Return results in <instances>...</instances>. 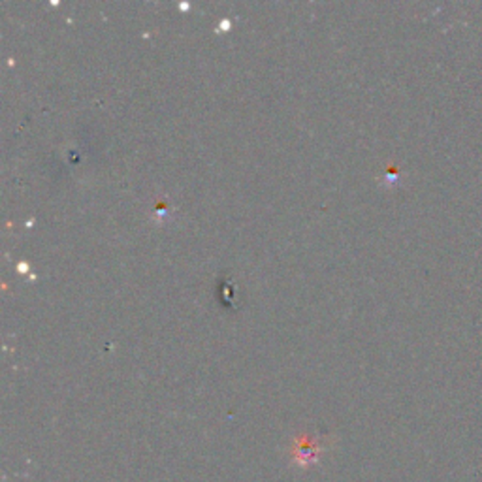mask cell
<instances>
[{
	"instance_id": "6da1fadb",
	"label": "cell",
	"mask_w": 482,
	"mask_h": 482,
	"mask_svg": "<svg viewBox=\"0 0 482 482\" xmlns=\"http://www.w3.org/2000/svg\"><path fill=\"white\" fill-rule=\"evenodd\" d=\"M321 450L322 447L319 445V441H315V439H311L307 435L298 437V441L294 443V458H296V462L299 465L316 462L319 456H321Z\"/></svg>"
}]
</instances>
